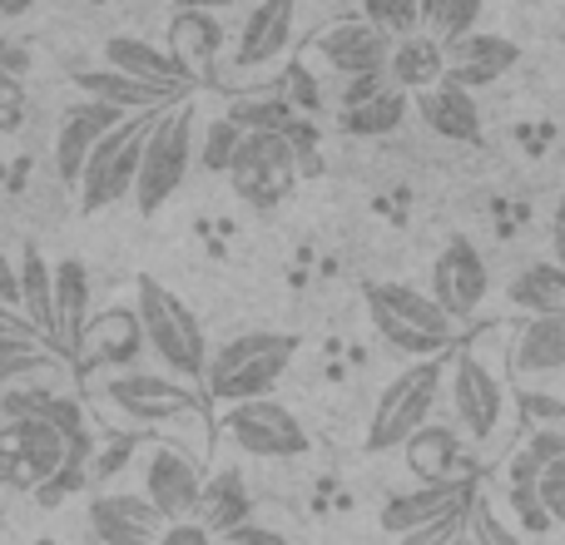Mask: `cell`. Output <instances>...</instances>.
Returning <instances> with one entry per match:
<instances>
[{"instance_id": "obj_1", "label": "cell", "mask_w": 565, "mask_h": 545, "mask_svg": "<svg viewBox=\"0 0 565 545\" xmlns=\"http://www.w3.org/2000/svg\"><path fill=\"white\" fill-rule=\"evenodd\" d=\"M135 318H139V332H145V348L164 362L169 377H179V382L204 377V367H209L204 322L194 318V308H189L174 288H164L159 278L139 272L135 278Z\"/></svg>"}, {"instance_id": "obj_2", "label": "cell", "mask_w": 565, "mask_h": 545, "mask_svg": "<svg viewBox=\"0 0 565 545\" xmlns=\"http://www.w3.org/2000/svg\"><path fill=\"white\" fill-rule=\"evenodd\" d=\"M292 357H298V338L292 332H238L218 352H209V367L199 382L224 407L274 397V387L282 382V372L292 367Z\"/></svg>"}, {"instance_id": "obj_3", "label": "cell", "mask_w": 565, "mask_h": 545, "mask_svg": "<svg viewBox=\"0 0 565 545\" xmlns=\"http://www.w3.org/2000/svg\"><path fill=\"white\" fill-rule=\"evenodd\" d=\"M85 437H70L40 407H25L0 427V481L20 491H45L65 467H85Z\"/></svg>"}, {"instance_id": "obj_4", "label": "cell", "mask_w": 565, "mask_h": 545, "mask_svg": "<svg viewBox=\"0 0 565 545\" xmlns=\"http://www.w3.org/2000/svg\"><path fill=\"white\" fill-rule=\"evenodd\" d=\"M367 318L382 332V342H392L407 357H447V348L457 342V322L437 308V298L412 282H367Z\"/></svg>"}, {"instance_id": "obj_5", "label": "cell", "mask_w": 565, "mask_h": 545, "mask_svg": "<svg viewBox=\"0 0 565 545\" xmlns=\"http://www.w3.org/2000/svg\"><path fill=\"white\" fill-rule=\"evenodd\" d=\"M194 105L179 99L164 115H154V129L145 139V154H139V174H135V209L145 218H154L169 199L184 189L189 164H194Z\"/></svg>"}, {"instance_id": "obj_6", "label": "cell", "mask_w": 565, "mask_h": 545, "mask_svg": "<svg viewBox=\"0 0 565 545\" xmlns=\"http://www.w3.org/2000/svg\"><path fill=\"white\" fill-rule=\"evenodd\" d=\"M447 367H451L447 357H422L382 387L372 421H367V451H402V441L412 431L427 427L441 392H447Z\"/></svg>"}, {"instance_id": "obj_7", "label": "cell", "mask_w": 565, "mask_h": 545, "mask_svg": "<svg viewBox=\"0 0 565 545\" xmlns=\"http://www.w3.org/2000/svg\"><path fill=\"white\" fill-rule=\"evenodd\" d=\"M154 115L164 109H149V115H125L95 149H89L85 169H79V214H105L119 199L135 194V174H139V154H145V139L154 129Z\"/></svg>"}, {"instance_id": "obj_8", "label": "cell", "mask_w": 565, "mask_h": 545, "mask_svg": "<svg viewBox=\"0 0 565 545\" xmlns=\"http://www.w3.org/2000/svg\"><path fill=\"white\" fill-rule=\"evenodd\" d=\"M224 179L234 184V194L244 204L278 209L302 179V149L288 135H274V129H244L238 154Z\"/></svg>"}, {"instance_id": "obj_9", "label": "cell", "mask_w": 565, "mask_h": 545, "mask_svg": "<svg viewBox=\"0 0 565 545\" xmlns=\"http://www.w3.org/2000/svg\"><path fill=\"white\" fill-rule=\"evenodd\" d=\"M224 431L244 457L254 461H298L308 457V427L292 417V407H282L274 397L234 402L224 412Z\"/></svg>"}, {"instance_id": "obj_10", "label": "cell", "mask_w": 565, "mask_h": 545, "mask_svg": "<svg viewBox=\"0 0 565 545\" xmlns=\"http://www.w3.org/2000/svg\"><path fill=\"white\" fill-rule=\"evenodd\" d=\"M105 402L135 427H164V421L199 412L194 387L179 377H159V372H115L105 382Z\"/></svg>"}, {"instance_id": "obj_11", "label": "cell", "mask_w": 565, "mask_h": 545, "mask_svg": "<svg viewBox=\"0 0 565 545\" xmlns=\"http://www.w3.org/2000/svg\"><path fill=\"white\" fill-rule=\"evenodd\" d=\"M451 387V412H457V431L467 441H491L507 417V387L501 377L477 357V352H457V362L447 367Z\"/></svg>"}, {"instance_id": "obj_12", "label": "cell", "mask_w": 565, "mask_h": 545, "mask_svg": "<svg viewBox=\"0 0 565 545\" xmlns=\"http://www.w3.org/2000/svg\"><path fill=\"white\" fill-rule=\"evenodd\" d=\"M487 292H491V268H487V258H481V248L471 244L467 234L447 238L437 264H431V298H437V308L447 312L451 322H461L487 302Z\"/></svg>"}, {"instance_id": "obj_13", "label": "cell", "mask_w": 565, "mask_h": 545, "mask_svg": "<svg viewBox=\"0 0 565 545\" xmlns=\"http://www.w3.org/2000/svg\"><path fill=\"white\" fill-rule=\"evenodd\" d=\"M441 50H447V75L441 79L461 89H487L521 65V45L497 35V30H467V35L447 40Z\"/></svg>"}, {"instance_id": "obj_14", "label": "cell", "mask_w": 565, "mask_h": 545, "mask_svg": "<svg viewBox=\"0 0 565 545\" xmlns=\"http://www.w3.org/2000/svg\"><path fill=\"white\" fill-rule=\"evenodd\" d=\"M199 491H204V477H199V461L189 451L154 447L145 457V501L164 521H194Z\"/></svg>"}, {"instance_id": "obj_15", "label": "cell", "mask_w": 565, "mask_h": 545, "mask_svg": "<svg viewBox=\"0 0 565 545\" xmlns=\"http://www.w3.org/2000/svg\"><path fill=\"white\" fill-rule=\"evenodd\" d=\"M477 496V477H461V481H437V487H417V491H397V496L382 501L377 521L387 536H407L417 526H431L441 516H457V511L471 506Z\"/></svg>"}, {"instance_id": "obj_16", "label": "cell", "mask_w": 565, "mask_h": 545, "mask_svg": "<svg viewBox=\"0 0 565 545\" xmlns=\"http://www.w3.org/2000/svg\"><path fill=\"white\" fill-rule=\"evenodd\" d=\"M292 30H298V0H254L248 20L234 35V65L258 70L288 55Z\"/></svg>"}, {"instance_id": "obj_17", "label": "cell", "mask_w": 565, "mask_h": 545, "mask_svg": "<svg viewBox=\"0 0 565 545\" xmlns=\"http://www.w3.org/2000/svg\"><path fill=\"white\" fill-rule=\"evenodd\" d=\"M318 55L332 75L352 79V75H372V70H387L392 55V40L382 35L377 25H367L362 15H348L338 25H328L318 35Z\"/></svg>"}, {"instance_id": "obj_18", "label": "cell", "mask_w": 565, "mask_h": 545, "mask_svg": "<svg viewBox=\"0 0 565 545\" xmlns=\"http://www.w3.org/2000/svg\"><path fill=\"white\" fill-rule=\"evenodd\" d=\"M164 526L169 521L145 496H129V491H105L89 501V531L99 545H159Z\"/></svg>"}, {"instance_id": "obj_19", "label": "cell", "mask_w": 565, "mask_h": 545, "mask_svg": "<svg viewBox=\"0 0 565 545\" xmlns=\"http://www.w3.org/2000/svg\"><path fill=\"white\" fill-rule=\"evenodd\" d=\"M119 119L125 115L109 109V105H99V99H79V105H70L65 115H60V129H55V174H60V184H70V189L79 184V169H85L89 149H95Z\"/></svg>"}, {"instance_id": "obj_20", "label": "cell", "mask_w": 565, "mask_h": 545, "mask_svg": "<svg viewBox=\"0 0 565 545\" xmlns=\"http://www.w3.org/2000/svg\"><path fill=\"white\" fill-rule=\"evenodd\" d=\"M402 457H407V471L422 487L477 477V471L467 467V437H461L457 427H441V421H427V427L412 431V437L402 441Z\"/></svg>"}, {"instance_id": "obj_21", "label": "cell", "mask_w": 565, "mask_h": 545, "mask_svg": "<svg viewBox=\"0 0 565 545\" xmlns=\"http://www.w3.org/2000/svg\"><path fill=\"white\" fill-rule=\"evenodd\" d=\"M75 89L85 99L119 109V115H149V109H169L179 99H189V89H164V85H145L135 75H119V70L99 65V70H75Z\"/></svg>"}, {"instance_id": "obj_22", "label": "cell", "mask_w": 565, "mask_h": 545, "mask_svg": "<svg viewBox=\"0 0 565 545\" xmlns=\"http://www.w3.org/2000/svg\"><path fill=\"white\" fill-rule=\"evenodd\" d=\"M412 105H417L422 125H427L437 139H447V145H481V105L471 89L441 79V85L412 95Z\"/></svg>"}, {"instance_id": "obj_23", "label": "cell", "mask_w": 565, "mask_h": 545, "mask_svg": "<svg viewBox=\"0 0 565 545\" xmlns=\"http://www.w3.org/2000/svg\"><path fill=\"white\" fill-rule=\"evenodd\" d=\"M50 308H55L50 348L75 352L89 328V268L79 258H60L55 272H50Z\"/></svg>"}, {"instance_id": "obj_24", "label": "cell", "mask_w": 565, "mask_h": 545, "mask_svg": "<svg viewBox=\"0 0 565 545\" xmlns=\"http://www.w3.org/2000/svg\"><path fill=\"white\" fill-rule=\"evenodd\" d=\"M105 65L119 70V75H135L145 85H164V89H189L194 95V79L184 75L169 50H159L154 40H139V35H109L105 40Z\"/></svg>"}, {"instance_id": "obj_25", "label": "cell", "mask_w": 565, "mask_h": 545, "mask_svg": "<svg viewBox=\"0 0 565 545\" xmlns=\"http://www.w3.org/2000/svg\"><path fill=\"white\" fill-rule=\"evenodd\" d=\"M224 25H218V15H209V10H174V20H169V55L184 65V75L204 79L209 65H214L218 55H224Z\"/></svg>"}, {"instance_id": "obj_26", "label": "cell", "mask_w": 565, "mask_h": 545, "mask_svg": "<svg viewBox=\"0 0 565 545\" xmlns=\"http://www.w3.org/2000/svg\"><path fill=\"white\" fill-rule=\"evenodd\" d=\"M194 521H199V526H204L214 541L228 536V531H238V526H248V521H254V491H248L244 471H238V467L214 471V477L204 481V491H199Z\"/></svg>"}, {"instance_id": "obj_27", "label": "cell", "mask_w": 565, "mask_h": 545, "mask_svg": "<svg viewBox=\"0 0 565 545\" xmlns=\"http://www.w3.org/2000/svg\"><path fill=\"white\" fill-rule=\"evenodd\" d=\"M511 372L516 377H551L565 372V312L526 318L511 342Z\"/></svg>"}, {"instance_id": "obj_28", "label": "cell", "mask_w": 565, "mask_h": 545, "mask_svg": "<svg viewBox=\"0 0 565 545\" xmlns=\"http://www.w3.org/2000/svg\"><path fill=\"white\" fill-rule=\"evenodd\" d=\"M387 75L397 89H407V95H422V89L441 85V75H447V50H441V40L431 35H407V40H392V55H387Z\"/></svg>"}, {"instance_id": "obj_29", "label": "cell", "mask_w": 565, "mask_h": 545, "mask_svg": "<svg viewBox=\"0 0 565 545\" xmlns=\"http://www.w3.org/2000/svg\"><path fill=\"white\" fill-rule=\"evenodd\" d=\"M407 109H412L407 89L387 85L382 95L362 99V105H342L338 125H342V135H352V139H387V135H397V129H402Z\"/></svg>"}, {"instance_id": "obj_30", "label": "cell", "mask_w": 565, "mask_h": 545, "mask_svg": "<svg viewBox=\"0 0 565 545\" xmlns=\"http://www.w3.org/2000/svg\"><path fill=\"white\" fill-rule=\"evenodd\" d=\"M79 348H89V357L105 362V367H129V362L139 357V348H145V332H139L135 308L95 318L85 328V338H79Z\"/></svg>"}, {"instance_id": "obj_31", "label": "cell", "mask_w": 565, "mask_h": 545, "mask_svg": "<svg viewBox=\"0 0 565 545\" xmlns=\"http://www.w3.org/2000/svg\"><path fill=\"white\" fill-rule=\"evenodd\" d=\"M507 302L511 308H521L526 318L565 312V268L556 264V258H546V264H526L516 278H511Z\"/></svg>"}, {"instance_id": "obj_32", "label": "cell", "mask_w": 565, "mask_h": 545, "mask_svg": "<svg viewBox=\"0 0 565 545\" xmlns=\"http://www.w3.org/2000/svg\"><path fill=\"white\" fill-rule=\"evenodd\" d=\"M50 272H55V264H50L35 244H25V254H20V264H15L20 318L40 332V342H50V328H55V308H50Z\"/></svg>"}, {"instance_id": "obj_33", "label": "cell", "mask_w": 565, "mask_h": 545, "mask_svg": "<svg viewBox=\"0 0 565 545\" xmlns=\"http://www.w3.org/2000/svg\"><path fill=\"white\" fill-rule=\"evenodd\" d=\"M481 6H487V0H422V35L447 45V40L477 30Z\"/></svg>"}, {"instance_id": "obj_34", "label": "cell", "mask_w": 565, "mask_h": 545, "mask_svg": "<svg viewBox=\"0 0 565 545\" xmlns=\"http://www.w3.org/2000/svg\"><path fill=\"white\" fill-rule=\"evenodd\" d=\"M60 352L40 338H0V382H20L35 372H55Z\"/></svg>"}, {"instance_id": "obj_35", "label": "cell", "mask_w": 565, "mask_h": 545, "mask_svg": "<svg viewBox=\"0 0 565 545\" xmlns=\"http://www.w3.org/2000/svg\"><path fill=\"white\" fill-rule=\"evenodd\" d=\"M362 20L387 40H407L422 30V0H362Z\"/></svg>"}, {"instance_id": "obj_36", "label": "cell", "mask_w": 565, "mask_h": 545, "mask_svg": "<svg viewBox=\"0 0 565 545\" xmlns=\"http://www.w3.org/2000/svg\"><path fill=\"white\" fill-rule=\"evenodd\" d=\"M238 139H244V129L234 125V119H214V125H204V139H199V164L209 169V174H228V164H234L238 154Z\"/></svg>"}, {"instance_id": "obj_37", "label": "cell", "mask_w": 565, "mask_h": 545, "mask_svg": "<svg viewBox=\"0 0 565 545\" xmlns=\"http://www.w3.org/2000/svg\"><path fill=\"white\" fill-rule=\"evenodd\" d=\"M467 545H526V541H521V531H511L507 521L491 511L487 496H471V506H467Z\"/></svg>"}, {"instance_id": "obj_38", "label": "cell", "mask_w": 565, "mask_h": 545, "mask_svg": "<svg viewBox=\"0 0 565 545\" xmlns=\"http://www.w3.org/2000/svg\"><path fill=\"white\" fill-rule=\"evenodd\" d=\"M25 85H20V75H10L6 65H0V135H15L20 125H25Z\"/></svg>"}, {"instance_id": "obj_39", "label": "cell", "mask_w": 565, "mask_h": 545, "mask_svg": "<svg viewBox=\"0 0 565 545\" xmlns=\"http://www.w3.org/2000/svg\"><path fill=\"white\" fill-rule=\"evenodd\" d=\"M536 496H541V506H546L551 526H565V457H556L536 477Z\"/></svg>"}, {"instance_id": "obj_40", "label": "cell", "mask_w": 565, "mask_h": 545, "mask_svg": "<svg viewBox=\"0 0 565 545\" xmlns=\"http://www.w3.org/2000/svg\"><path fill=\"white\" fill-rule=\"evenodd\" d=\"M461 531H467V511H457V516H441V521H431V526L407 531V536H397L392 545H457Z\"/></svg>"}, {"instance_id": "obj_41", "label": "cell", "mask_w": 565, "mask_h": 545, "mask_svg": "<svg viewBox=\"0 0 565 545\" xmlns=\"http://www.w3.org/2000/svg\"><path fill=\"white\" fill-rule=\"evenodd\" d=\"M521 417L531 421V431L541 427H565V402L561 397H546V392H521Z\"/></svg>"}, {"instance_id": "obj_42", "label": "cell", "mask_w": 565, "mask_h": 545, "mask_svg": "<svg viewBox=\"0 0 565 545\" xmlns=\"http://www.w3.org/2000/svg\"><path fill=\"white\" fill-rule=\"evenodd\" d=\"M511 511H516L521 526L536 531V536L541 531H551V516H546V506H541V496H536V481H531V487L526 481H511Z\"/></svg>"}, {"instance_id": "obj_43", "label": "cell", "mask_w": 565, "mask_h": 545, "mask_svg": "<svg viewBox=\"0 0 565 545\" xmlns=\"http://www.w3.org/2000/svg\"><path fill=\"white\" fill-rule=\"evenodd\" d=\"M387 85H392L387 70H372V75H352V79H348V89H342V105H362V99L382 95Z\"/></svg>"}, {"instance_id": "obj_44", "label": "cell", "mask_w": 565, "mask_h": 545, "mask_svg": "<svg viewBox=\"0 0 565 545\" xmlns=\"http://www.w3.org/2000/svg\"><path fill=\"white\" fill-rule=\"evenodd\" d=\"M214 545H292V541L282 536V531H268V526H254V521H248V526H238V531H228V536H218Z\"/></svg>"}, {"instance_id": "obj_45", "label": "cell", "mask_w": 565, "mask_h": 545, "mask_svg": "<svg viewBox=\"0 0 565 545\" xmlns=\"http://www.w3.org/2000/svg\"><path fill=\"white\" fill-rule=\"evenodd\" d=\"M159 545H214V536H209L199 521H169L164 536H159Z\"/></svg>"}, {"instance_id": "obj_46", "label": "cell", "mask_w": 565, "mask_h": 545, "mask_svg": "<svg viewBox=\"0 0 565 545\" xmlns=\"http://www.w3.org/2000/svg\"><path fill=\"white\" fill-rule=\"evenodd\" d=\"M0 338H40V332L30 328L15 308H6V302H0Z\"/></svg>"}, {"instance_id": "obj_47", "label": "cell", "mask_w": 565, "mask_h": 545, "mask_svg": "<svg viewBox=\"0 0 565 545\" xmlns=\"http://www.w3.org/2000/svg\"><path fill=\"white\" fill-rule=\"evenodd\" d=\"M0 302L20 312V282H15V264H6V258H0Z\"/></svg>"}, {"instance_id": "obj_48", "label": "cell", "mask_w": 565, "mask_h": 545, "mask_svg": "<svg viewBox=\"0 0 565 545\" xmlns=\"http://www.w3.org/2000/svg\"><path fill=\"white\" fill-rule=\"evenodd\" d=\"M551 248H556V264L565 268V194L556 199V214H551Z\"/></svg>"}, {"instance_id": "obj_49", "label": "cell", "mask_w": 565, "mask_h": 545, "mask_svg": "<svg viewBox=\"0 0 565 545\" xmlns=\"http://www.w3.org/2000/svg\"><path fill=\"white\" fill-rule=\"evenodd\" d=\"M174 10H209V15H218V10L228 6H254V0H169Z\"/></svg>"}, {"instance_id": "obj_50", "label": "cell", "mask_w": 565, "mask_h": 545, "mask_svg": "<svg viewBox=\"0 0 565 545\" xmlns=\"http://www.w3.org/2000/svg\"><path fill=\"white\" fill-rule=\"evenodd\" d=\"M30 6H35V0H0V15H6V20H15V15H25Z\"/></svg>"}, {"instance_id": "obj_51", "label": "cell", "mask_w": 565, "mask_h": 545, "mask_svg": "<svg viewBox=\"0 0 565 545\" xmlns=\"http://www.w3.org/2000/svg\"><path fill=\"white\" fill-rule=\"evenodd\" d=\"M457 545H467V531H461V536H457Z\"/></svg>"}, {"instance_id": "obj_52", "label": "cell", "mask_w": 565, "mask_h": 545, "mask_svg": "<svg viewBox=\"0 0 565 545\" xmlns=\"http://www.w3.org/2000/svg\"><path fill=\"white\" fill-rule=\"evenodd\" d=\"M561 437H565V427H561Z\"/></svg>"}]
</instances>
